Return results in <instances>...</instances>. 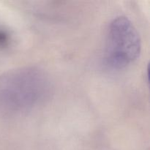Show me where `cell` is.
Instances as JSON below:
<instances>
[{
  "label": "cell",
  "instance_id": "cell-1",
  "mask_svg": "<svg viewBox=\"0 0 150 150\" xmlns=\"http://www.w3.org/2000/svg\"><path fill=\"white\" fill-rule=\"evenodd\" d=\"M141 51L137 30L126 17H118L110 23L105 46V59L111 67L122 68L133 62Z\"/></svg>",
  "mask_w": 150,
  "mask_h": 150
},
{
  "label": "cell",
  "instance_id": "cell-2",
  "mask_svg": "<svg viewBox=\"0 0 150 150\" xmlns=\"http://www.w3.org/2000/svg\"><path fill=\"white\" fill-rule=\"evenodd\" d=\"M6 40H7V37L5 34L2 31L0 30V45H3L6 42Z\"/></svg>",
  "mask_w": 150,
  "mask_h": 150
}]
</instances>
